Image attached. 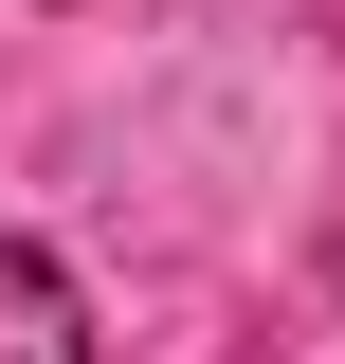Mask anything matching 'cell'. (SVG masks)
Returning <instances> with one entry per match:
<instances>
[{
	"instance_id": "1",
	"label": "cell",
	"mask_w": 345,
	"mask_h": 364,
	"mask_svg": "<svg viewBox=\"0 0 345 364\" xmlns=\"http://www.w3.org/2000/svg\"><path fill=\"white\" fill-rule=\"evenodd\" d=\"M0 364H91V310L37 237H0Z\"/></svg>"
}]
</instances>
